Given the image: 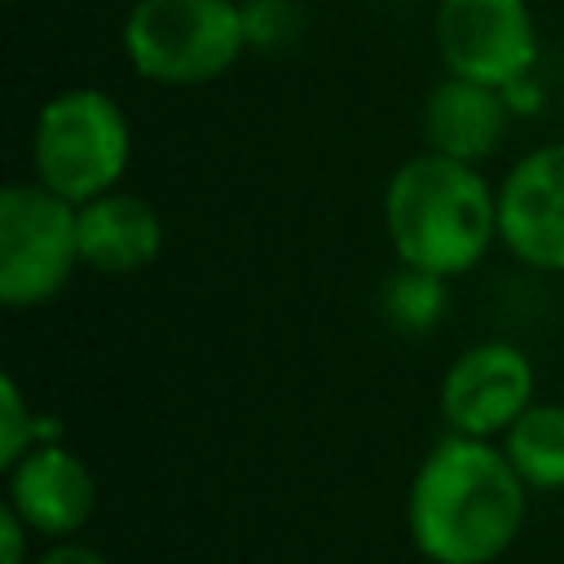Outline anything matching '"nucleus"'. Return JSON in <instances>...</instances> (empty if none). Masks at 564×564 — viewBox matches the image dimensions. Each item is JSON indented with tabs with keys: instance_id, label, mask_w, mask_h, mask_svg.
I'll return each instance as SVG.
<instances>
[{
	"instance_id": "nucleus-1",
	"label": "nucleus",
	"mask_w": 564,
	"mask_h": 564,
	"mask_svg": "<svg viewBox=\"0 0 564 564\" xmlns=\"http://www.w3.org/2000/svg\"><path fill=\"white\" fill-rule=\"evenodd\" d=\"M529 485L480 436L445 432L414 467L405 529L427 564H494L524 529Z\"/></svg>"
},
{
	"instance_id": "nucleus-14",
	"label": "nucleus",
	"mask_w": 564,
	"mask_h": 564,
	"mask_svg": "<svg viewBox=\"0 0 564 564\" xmlns=\"http://www.w3.org/2000/svg\"><path fill=\"white\" fill-rule=\"evenodd\" d=\"M35 419L40 410L26 405L13 375L0 379V467L9 471L26 449H35Z\"/></svg>"
},
{
	"instance_id": "nucleus-2",
	"label": "nucleus",
	"mask_w": 564,
	"mask_h": 564,
	"mask_svg": "<svg viewBox=\"0 0 564 564\" xmlns=\"http://www.w3.org/2000/svg\"><path fill=\"white\" fill-rule=\"evenodd\" d=\"M383 234L401 264L463 278L498 238V189L476 163L423 150L388 176Z\"/></svg>"
},
{
	"instance_id": "nucleus-12",
	"label": "nucleus",
	"mask_w": 564,
	"mask_h": 564,
	"mask_svg": "<svg viewBox=\"0 0 564 564\" xmlns=\"http://www.w3.org/2000/svg\"><path fill=\"white\" fill-rule=\"evenodd\" d=\"M502 454L529 489H564V401H533L502 432Z\"/></svg>"
},
{
	"instance_id": "nucleus-18",
	"label": "nucleus",
	"mask_w": 564,
	"mask_h": 564,
	"mask_svg": "<svg viewBox=\"0 0 564 564\" xmlns=\"http://www.w3.org/2000/svg\"><path fill=\"white\" fill-rule=\"evenodd\" d=\"M370 4H379V0H370Z\"/></svg>"
},
{
	"instance_id": "nucleus-8",
	"label": "nucleus",
	"mask_w": 564,
	"mask_h": 564,
	"mask_svg": "<svg viewBox=\"0 0 564 564\" xmlns=\"http://www.w3.org/2000/svg\"><path fill=\"white\" fill-rule=\"evenodd\" d=\"M498 238L520 264L564 273V141L511 163L498 185Z\"/></svg>"
},
{
	"instance_id": "nucleus-3",
	"label": "nucleus",
	"mask_w": 564,
	"mask_h": 564,
	"mask_svg": "<svg viewBox=\"0 0 564 564\" xmlns=\"http://www.w3.org/2000/svg\"><path fill=\"white\" fill-rule=\"evenodd\" d=\"M132 154V132L115 97L101 88H62L53 93L31 128V172L40 185L84 207L97 194L119 189V176Z\"/></svg>"
},
{
	"instance_id": "nucleus-17",
	"label": "nucleus",
	"mask_w": 564,
	"mask_h": 564,
	"mask_svg": "<svg viewBox=\"0 0 564 564\" xmlns=\"http://www.w3.org/2000/svg\"><path fill=\"white\" fill-rule=\"evenodd\" d=\"M31 564H110L101 551H93V546H79V542H57V546H48L44 555H35Z\"/></svg>"
},
{
	"instance_id": "nucleus-10",
	"label": "nucleus",
	"mask_w": 564,
	"mask_h": 564,
	"mask_svg": "<svg viewBox=\"0 0 564 564\" xmlns=\"http://www.w3.org/2000/svg\"><path fill=\"white\" fill-rule=\"evenodd\" d=\"M507 119H511V106H507L502 88L476 84V79H463V75H445L427 93L419 128H423L427 150L480 167L502 145Z\"/></svg>"
},
{
	"instance_id": "nucleus-15",
	"label": "nucleus",
	"mask_w": 564,
	"mask_h": 564,
	"mask_svg": "<svg viewBox=\"0 0 564 564\" xmlns=\"http://www.w3.org/2000/svg\"><path fill=\"white\" fill-rule=\"evenodd\" d=\"M242 26H247V48L273 53L295 40L300 9L291 0H242Z\"/></svg>"
},
{
	"instance_id": "nucleus-6",
	"label": "nucleus",
	"mask_w": 564,
	"mask_h": 564,
	"mask_svg": "<svg viewBox=\"0 0 564 564\" xmlns=\"http://www.w3.org/2000/svg\"><path fill=\"white\" fill-rule=\"evenodd\" d=\"M432 31L445 75L507 88L538 62L529 0H436Z\"/></svg>"
},
{
	"instance_id": "nucleus-5",
	"label": "nucleus",
	"mask_w": 564,
	"mask_h": 564,
	"mask_svg": "<svg viewBox=\"0 0 564 564\" xmlns=\"http://www.w3.org/2000/svg\"><path fill=\"white\" fill-rule=\"evenodd\" d=\"M79 260V207L48 185L13 181L0 189V300L40 308L62 295Z\"/></svg>"
},
{
	"instance_id": "nucleus-11",
	"label": "nucleus",
	"mask_w": 564,
	"mask_h": 564,
	"mask_svg": "<svg viewBox=\"0 0 564 564\" xmlns=\"http://www.w3.org/2000/svg\"><path fill=\"white\" fill-rule=\"evenodd\" d=\"M163 220L141 194H97L79 207V260L93 273L128 278L159 260Z\"/></svg>"
},
{
	"instance_id": "nucleus-9",
	"label": "nucleus",
	"mask_w": 564,
	"mask_h": 564,
	"mask_svg": "<svg viewBox=\"0 0 564 564\" xmlns=\"http://www.w3.org/2000/svg\"><path fill=\"white\" fill-rule=\"evenodd\" d=\"M40 538H70L88 524L97 507V480L79 454L62 441L26 449L9 467V498H4Z\"/></svg>"
},
{
	"instance_id": "nucleus-7",
	"label": "nucleus",
	"mask_w": 564,
	"mask_h": 564,
	"mask_svg": "<svg viewBox=\"0 0 564 564\" xmlns=\"http://www.w3.org/2000/svg\"><path fill=\"white\" fill-rule=\"evenodd\" d=\"M529 405H533V361L507 339L471 344L445 366L441 419L449 432L494 441Z\"/></svg>"
},
{
	"instance_id": "nucleus-16",
	"label": "nucleus",
	"mask_w": 564,
	"mask_h": 564,
	"mask_svg": "<svg viewBox=\"0 0 564 564\" xmlns=\"http://www.w3.org/2000/svg\"><path fill=\"white\" fill-rule=\"evenodd\" d=\"M26 538H31V524L4 502L0 507V564H26Z\"/></svg>"
},
{
	"instance_id": "nucleus-13",
	"label": "nucleus",
	"mask_w": 564,
	"mask_h": 564,
	"mask_svg": "<svg viewBox=\"0 0 564 564\" xmlns=\"http://www.w3.org/2000/svg\"><path fill=\"white\" fill-rule=\"evenodd\" d=\"M445 282L449 278L401 264L383 286V317L401 335H427L445 317Z\"/></svg>"
},
{
	"instance_id": "nucleus-4",
	"label": "nucleus",
	"mask_w": 564,
	"mask_h": 564,
	"mask_svg": "<svg viewBox=\"0 0 564 564\" xmlns=\"http://www.w3.org/2000/svg\"><path fill=\"white\" fill-rule=\"evenodd\" d=\"M119 40L128 66L167 88L212 84L247 53L242 4L234 0H137Z\"/></svg>"
}]
</instances>
